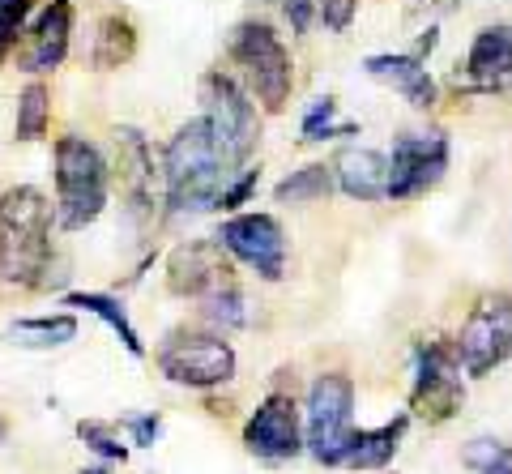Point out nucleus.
I'll return each mask as SVG.
<instances>
[{
  "label": "nucleus",
  "mask_w": 512,
  "mask_h": 474,
  "mask_svg": "<svg viewBox=\"0 0 512 474\" xmlns=\"http://www.w3.org/2000/svg\"><path fill=\"white\" fill-rule=\"evenodd\" d=\"M227 176H231V163H227V154L218 150L205 116L180 124L163 150V180H167L171 214L214 210L222 188H227Z\"/></svg>",
  "instance_id": "1"
},
{
  "label": "nucleus",
  "mask_w": 512,
  "mask_h": 474,
  "mask_svg": "<svg viewBox=\"0 0 512 474\" xmlns=\"http://www.w3.org/2000/svg\"><path fill=\"white\" fill-rule=\"evenodd\" d=\"M52 261V205L35 184H18L0 197V278L39 287Z\"/></svg>",
  "instance_id": "2"
},
{
  "label": "nucleus",
  "mask_w": 512,
  "mask_h": 474,
  "mask_svg": "<svg viewBox=\"0 0 512 474\" xmlns=\"http://www.w3.org/2000/svg\"><path fill=\"white\" fill-rule=\"evenodd\" d=\"M107 158L86 137H60L56 141V218L64 231H82L107 205Z\"/></svg>",
  "instance_id": "3"
},
{
  "label": "nucleus",
  "mask_w": 512,
  "mask_h": 474,
  "mask_svg": "<svg viewBox=\"0 0 512 474\" xmlns=\"http://www.w3.org/2000/svg\"><path fill=\"white\" fill-rule=\"evenodd\" d=\"M231 60L244 69L248 86L261 99L265 112H282L291 103V90H295L291 52H286V43L269 22H239L231 35Z\"/></svg>",
  "instance_id": "4"
},
{
  "label": "nucleus",
  "mask_w": 512,
  "mask_h": 474,
  "mask_svg": "<svg viewBox=\"0 0 512 474\" xmlns=\"http://www.w3.org/2000/svg\"><path fill=\"white\" fill-rule=\"evenodd\" d=\"M201 116L210 124V133L218 141V150L227 154L231 171L244 167L256 141H261V116H256V103L248 99V90L235 82L231 73H205L201 77Z\"/></svg>",
  "instance_id": "5"
},
{
  "label": "nucleus",
  "mask_w": 512,
  "mask_h": 474,
  "mask_svg": "<svg viewBox=\"0 0 512 474\" xmlns=\"http://www.w3.org/2000/svg\"><path fill=\"white\" fill-rule=\"evenodd\" d=\"M355 385L342 372L316 376L308 389V453L320 466H338L350 432H355Z\"/></svg>",
  "instance_id": "6"
},
{
  "label": "nucleus",
  "mask_w": 512,
  "mask_h": 474,
  "mask_svg": "<svg viewBox=\"0 0 512 474\" xmlns=\"http://www.w3.org/2000/svg\"><path fill=\"white\" fill-rule=\"evenodd\" d=\"M457 359L470 376H487L512 355V295L495 291L487 299H478L474 312L466 316L457 334Z\"/></svg>",
  "instance_id": "7"
},
{
  "label": "nucleus",
  "mask_w": 512,
  "mask_h": 474,
  "mask_svg": "<svg viewBox=\"0 0 512 474\" xmlns=\"http://www.w3.org/2000/svg\"><path fill=\"white\" fill-rule=\"evenodd\" d=\"M158 368L175 385L214 389L235 376V351H231V342H222L214 334H175L158 351Z\"/></svg>",
  "instance_id": "8"
},
{
  "label": "nucleus",
  "mask_w": 512,
  "mask_h": 474,
  "mask_svg": "<svg viewBox=\"0 0 512 474\" xmlns=\"http://www.w3.org/2000/svg\"><path fill=\"white\" fill-rule=\"evenodd\" d=\"M461 402H466V389H461L457 346L423 342L419 355H414V393H410L414 415H423L431 423H444V419L457 415Z\"/></svg>",
  "instance_id": "9"
},
{
  "label": "nucleus",
  "mask_w": 512,
  "mask_h": 474,
  "mask_svg": "<svg viewBox=\"0 0 512 474\" xmlns=\"http://www.w3.org/2000/svg\"><path fill=\"white\" fill-rule=\"evenodd\" d=\"M448 171V137L444 133H406L393 141L389 154V197L410 201L436 188Z\"/></svg>",
  "instance_id": "10"
},
{
  "label": "nucleus",
  "mask_w": 512,
  "mask_h": 474,
  "mask_svg": "<svg viewBox=\"0 0 512 474\" xmlns=\"http://www.w3.org/2000/svg\"><path fill=\"white\" fill-rule=\"evenodd\" d=\"M222 248L239 257L244 265H252L265 282H278L286 270V235L274 214H235L222 223L218 231Z\"/></svg>",
  "instance_id": "11"
},
{
  "label": "nucleus",
  "mask_w": 512,
  "mask_h": 474,
  "mask_svg": "<svg viewBox=\"0 0 512 474\" xmlns=\"http://www.w3.org/2000/svg\"><path fill=\"white\" fill-rule=\"evenodd\" d=\"M244 445L256 457H265V462H286V457H295L303 445H308V440H303V419H299L295 398L269 393V398L256 406V415L248 419Z\"/></svg>",
  "instance_id": "12"
},
{
  "label": "nucleus",
  "mask_w": 512,
  "mask_h": 474,
  "mask_svg": "<svg viewBox=\"0 0 512 474\" xmlns=\"http://www.w3.org/2000/svg\"><path fill=\"white\" fill-rule=\"evenodd\" d=\"M167 287L188 299L231 287V261L222 257V240H188L175 248L167 261Z\"/></svg>",
  "instance_id": "13"
},
{
  "label": "nucleus",
  "mask_w": 512,
  "mask_h": 474,
  "mask_svg": "<svg viewBox=\"0 0 512 474\" xmlns=\"http://www.w3.org/2000/svg\"><path fill=\"white\" fill-rule=\"evenodd\" d=\"M69 39H73V0H52V5L35 18V26H30L18 65L26 73L60 69L64 56H69Z\"/></svg>",
  "instance_id": "14"
},
{
  "label": "nucleus",
  "mask_w": 512,
  "mask_h": 474,
  "mask_svg": "<svg viewBox=\"0 0 512 474\" xmlns=\"http://www.w3.org/2000/svg\"><path fill=\"white\" fill-rule=\"evenodd\" d=\"M363 69H367V77L393 86L410 107H419V112H431L436 99H440V90H436V82H431L423 56H402V52L393 56V52H384V56H367Z\"/></svg>",
  "instance_id": "15"
},
{
  "label": "nucleus",
  "mask_w": 512,
  "mask_h": 474,
  "mask_svg": "<svg viewBox=\"0 0 512 474\" xmlns=\"http://www.w3.org/2000/svg\"><path fill=\"white\" fill-rule=\"evenodd\" d=\"M116 163H120V184L128 201H133V214H146L150 210V197H154V158L146 137L137 129H120L116 133Z\"/></svg>",
  "instance_id": "16"
},
{
  "label": "nucleus",
  "mask_w": 512,
  "mask_h": 474,
  "mask_svg": "<svg viewBox=\"0 0 512 474\" xmlns=\"http://www.w3.org/2000/svg\"><path fill=\"white\" fill-rule=\"evenodd\" d=\"M338 188L355 201H380L389 197V158L376 150H342L338 163Z\"/></svg>",
  "instance_id": "17"
},
{
  "label": "nucleus",
  "mask_w": 512,
  "mask_h": 474,
  "mask_svg": "<svg viewBox=\"0 0 512 474\" xmlns=\"http://www.w3.org/2000/svg\"><path fill=\"white\" fill-rule=\"evenodd\" d=\"M406 428H410V415H397L393 423H384V428H359V432H350L338 466H350V470H380V466H389L397 445H402Z\"/></svg>",
  "instance_id": "18"
},
{
  "label": "nucleus",
  "mask_w": 512,
  "mask_h": 474,
  "mask_svg": "<svg viewBox=\"0 0 512 474\" xmlns=\"http://www.w3.org/2000/svg\"><path fill=\"white\" fill-rule=\"evenodd\" d=\"M466 73L478 82H495V77L512 73V26H483L470 43Z\"/></svg>",
  "instance_id": "19"
},
{
  "label": "nucleus",
  "mask_w": 512,
  "mask_h": 474,
  "mask_svg": "<svg viewBox=\"0 0 512 474\" xmlns=\"http://www.w3.org/2000/svg\"><path fill=\"white\" fill-rule=\"evenodd\" d=\"M5 338L13 346H26V351H56V346H69L77 338V316H26V321H13L5 329Z\"/></svg>",
  "instance_id": "20"
},
{
  "label": "nucleus",
  "mask_w": 512,
  "mask_h": 474,
  "mask_svg": "<svg viewBox=\"0 0 512 474\" xmlns=\"http://www.w3.org/2000/svg\"><path fill=\"white\" fill-rule=\"evenodd\" d=\"M64 304H69V308H86L90 316H99V321L111 329V334L124 342L128 355H137V359L146 355V342L137 338V329H133V321H128V312H124L120 299L99 295V291H73V295H64Z\"/></svg>",
  "instance_id": "21"
},
{
  "label": "nucleus",
  "mask_w": 512,
  "mask_h": 474,
  "mask_svg": "<svg viewBox=\"0 0 512 474\" xmlns=\"http://www.w3.org/2000/svg\"><path fill=\"white\" fill-rule=\"evenodd\" d=\"M137 52V30L128 18H120V13H107V18L99 22V35H94V69H120L128 65Z\"/></svg>",
  "instance_id": "22"
},
{
  "label": "nucleus",
  "mask_w": 512,
  "mask_h": 474,
  "mask_svg": "<svg viewBox=\"0 0 512 474\" xmlns=\"http://www.w3.org/2000/svg\"><path fill=\"white\" fill-rule=\"evenodd\" d=\"M333 184H338V171L325 167V163H308V167L291 171V176L274 188V201L278 205H308V201L329 197Z\"/></svg>",
  "instance_id": "23"
},
{
  "label": "nucleus",
  "mask_w": 512,
  "mask_h": 474,
  "mask_svg": "<svg viewBox=\"0 0 512 474\" xmlns=\"http://www.w3.org/2000/svg\"><path fill=\"white\" fill-rule=\"evenodd\" d=\"M52 124V94L43 82H30L18 99V124H13V137L18 141H39Z\"/></svg>",
  "instance_id": "24"
},
{
  "label": "nucleus",
  "mask_w": 512,
  "mask_h": 474,
  "mask_svg": "<svg viewBox=\"0 0 512 474\" xmlns=\"http://www.w3.org/2000/svg\"><path fill=\"white\" fill-rule=\"evenodd\" d=\"M338 116V103L329 99H312V107L303 112V124H299V133H303V141H325V137H342V133H355L350 124H338L333 120Z\"/></svg>",
  "instance_id": "25"
},
{
  "label": "nucleus",
  "mask_w": 512,
  "mask_h": 474,
  "mask_svg": "<svg viewBox=\"0 0 512 474\" xmlns=\"http://www.w3.org/2000/svg\"><path fill=\"white\" fill-rule=\"evenodd\" d=\"M30 13H35V0H0V65H5L18 39L26 35Z\"/></svg>",
  "instance_id": "26"
},
{
  "label": "nucleus",
  "mask_w": 512,
  "mask_h": 474,
  "mask_svg": "<svg viewBox=\"0 0 512 474\" xmlns=\"http://www.w3.org/2000/svg\"><path fill=\"white\" fill-rule=\"evenodd\" d=\"M77 436L86 440V445L103 457V462H124L128 457V445L120 440V432L111 428V423H99V419H82L77 423Z\"/></svg>",
  "instance_id": "27"
},
{
  "label": "nucleus",
  "mask_w": 512,
  "mask_h": 474,
  "mask_svg": "<svg viewBox=\"0 0 512 474\" xmlns=\"http://www.w3.org/2000/svg\"><path fill=\"white\" fill-rule=\"evenodd\" d=\"M205 316H210L214 325L222 329H239L248 321V312H244V295H239L235 287H222L214 295H205Z\"/></svg>",
  "instance_id": "28"
},
{
  "label": "nucleus",
  "mask_w": 512,
  "mask_h": 474,
  "mask_svg": "<svg viewBox=\"0 0 512 474\" xmlns=\"http://www.w3.org/2000/svg\"><path fill=\"white\" fill-rule=\"evenodd\" d=\"M312 9H316V22L325 30H346L355 22L359 0H312Z\"/></svg>",
  "instance_id": "29"
},
{
  "label": "nucleus",
  "mask_w": 512,
  "mask_h": 474,
  "mask_svg": "<svg viewBox=\"0 0 512 474\" xmlns=\"http://www.w3.org/2000/svg\"><path fill=\"white\" fill-rule=\"evenodd\" d=\"M466 462L474 470H487V466H500V462H512V445H500V440H474L466 449Z\"/></svg>",
  "instance_id": "30"
},
{
  "label": "nucleus",
  "mask_w": 512,
  "mask_h": 474,
  "mask_svg": "<svg viewBox=\"0 0 512 474\" xmlns=\"http://www.w3.org/2000/svg\"><path fill=\"white\" fill-rule=\"evenodd\" d=\"M256 184H261V171H256V167L239 171V180H235V184H227V188H222L218 205H222V210H239V205H244V201H248V197L256 193Z\"/></svg>",
  "instance_id": "31"
},
{
  "label": "nucleus",
  "mask_w": 512,
  "mask_h": 474,
  "mask_svg": "<svg viewBox=\"0 0 512 474\" xmlns=\"http://www.w3.org/2000/svg\"><path fill=\"white\" fill-rule=\"evenodd\" d=\"M265 5H278V9L286 13V22H291L295 35H303V30L312 26V18H316L312 0H265Z\"/></svg>",
  "instance_id": "32"
},
{
  "label": "nucleus",
  "mask_w": 512,
  "mask_h": 474,
  "mask_svg": "<svg viewBox=\"0 0 512 474\" xmlns=\"http://www.w3.org/2000/svg\"><path fill=\"white\" fill-rule=\"evenodd\" d=\"M124 428L133 432V445H154V440L163 436V419L158 415H128Z\"/></svg>",
  "instance_id": "33"
},
{
  "label": "nucleus",
  "mask_w": 512,
  "mask_h": 474,
  "mask_svg": "<svg viewBox=\"0 0 512 474\" xmlns=\"http://www.w3.org/2000/svg\"><path fill=\"white\" fill-rule=\"evenodd\" d=\"M483 474H512V462H500V466H487Z\"/></svg>",
  "instance_id": "34"
},
{
  "label": "nucleus",
  "mask_w": 512,
  "mask_h": 474,
  "mask_svg": "<svg viewBox=\"0 0 512 474\" xmlns=\"http://www.w3.org/2000/svg\"><path fill=\"white\" fill-rule=\"evenodd\" d=\"M82 474H107V466H86Z\"/></svg>",
  "instance_id": "35"
},
{
  "label": "nucleus",
  "mask_w": 512,
  "mask_h": 474,
  "mask_svg": "<svg viewBox=\"0 0 512 474\" xmlns=\"http://www.w3.org/2000/svg\"><path fill=\"white\" fill-rule=\"evenodd\" d=\"M0 440H5V423H0Z\"/></svg>",
  "instance_id": "36"
}]
</instances>
